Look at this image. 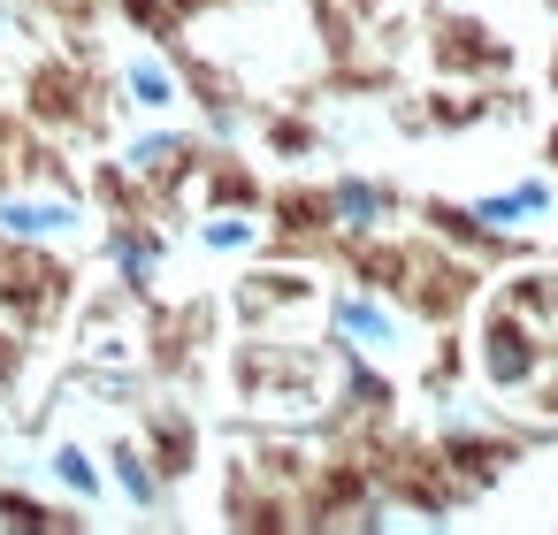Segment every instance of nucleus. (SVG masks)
Wrapping results in <instances>:
<instances>
[{
	"label": "nucleus",
	"mask_w": 558,
	"mask_h": 535,
	"mask_svg": "<svg viewBox=\"0 0 558 535\" xmlns=\"http://www.w3.org/2000/svg\"><path fill=\"white\" fill-rule=\"evenodd\" d=\"M85 230H93V207H85V192H70L54 169L0 177V238H9V245L70 253V245H85Z\"/></svg>",
	"instance_id": "1"
},
{
	"label": "nucleus",
	"mask_w": 558,
	"mask_h": 535,
	"mask_svg": "<svg viewBox=\"0 0 558 535\" xmlns=\"http://www.w3.org/2000/svg\"><path fill=\"white\" fill-rule=\"evenodd\" d=\"M329 329H337V344L352 352V360H367V367H398L421 337H413V306L398 299V291H383V283H344L337 299H329Z\"/></svg>",
	"instance_id": "2"
},
{
	"label": "nucleus",
	"mask_w": 558,
	"mask_h": 535,
	"mask_svg": "<svg viewBox=\"0 0 558 535\" xmlns=\"http://www.w3.org/2000/svg\"><path fill=\"white\" fill-rule=\"evenodd\" d=\"M108 93H116L131 115H146V123H154V115H177V108L192 100V77L169 62V47H161V39H123Z\"/></svg>",
	"instance_id": "3"
},
{
	"label": "nucleus",
	"mask_w": 558,
	"mask_h": 535,
	"mask_svg": "<svg viewBox=\"0 0 558 535\" xmlns=\"http://www.w3.org/2000/svg\"><path fill=\"white\" fill-rule=\"evenodd\" d=\"M459 215H466V222L482 230V245L497 253V245H520L527 230L558 222V184H550V177H512V184H497V192L466 199Z\"/></svg>",
	"instance_id": "4"
},
{
	"label": "nucleus",
	"mask_w": 558,
	"mask_h": 535,
	"mask_svg": "<svg viewBox=\"0 0 558 535\" xmlns=\"http://www.w3.org/2000/svg\"><path fill=\"white\" fill-rule=\"evenodd\" d=\"M390 184H375V177H329L322 184V222L329 230H344V238H383L390 230Z\"/></svg>",
	"instance_id": "5"
},
{
	"label": "nucleus",
	"mask_w": 558,
	"mask_h": 535,
	"mask_svg": "<svg viewBox=\"0 0 558 535\" xmlns=\"http://www.w3.org/2000/svg\"><path fill=\"white\" fill-rule=\"evenodd\" d=\"M100 466H108V489H123V504H138V512H161L169 504V474L146 451V436H116Z\"/></svg>",
	"instance_id": "6"
},
{
	"label": "nucleus",
	"mask_w": 558,
	"mask_h": 535,
	"mask_svg": "<svg viewBox=\"0 0 558 535\" xmlns=\"http://www.w3.org/2000/svg\"><path fill=\"white\" fill-rule=\"evenodd\" d=\"M268 215L245 199V207H199V222H192V238H199V253H222V260H238V253H260L268 245Z\"/></svg>",
	"instance_id": "7"
},
{
	"label": "nucleus",
	"mask_w": 558,
	"mask_h": 535,
	"mask_svg": "<svg viewBox=\"0 0 558 535\" xmlns=\"http://www.w3.org/2000/svg\"><path fill=\"white\" fill-rule=\"evenodd\" d=\"M108 260H116L123 291H146V283H161V230H154V222H131V215H116V222H108Z\"/></svg>",
	"instance_id": "8"
},
{
	"label": "nucleus",
	"mask_w": 558,
	"mask_h": 535,
	"mask_svg": "<svg viewBox=\"0 0 558 535\" xmlns=\"http://www.w3.org/2000/svg\"><path fill=\"white\" fill-rule=\"evenodd\" d=\"M47 482H54L62 497H77L85 512H93V504H108V466H100V451H93V443H77V436L47 443Z\"/></svg>",
	"instance_id": "9"
},
{
	"label": "nucleus",
	"mask_w": 558,
	"mask_h": 535,
	"mask_svg": "<svg viewBox=\"0 0 558 535\" xmlns=\"http://www.w3.org/2000/svg\"><path fill=\"white\" fill-rule=\"evenodd\" d=\"M0 520H9V527H77V520H62V512H47L39 497H16V489H0Z\"/></svg>",
	"instance_id": "10"
}]
</instances>
